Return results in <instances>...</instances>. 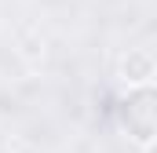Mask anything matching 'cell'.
Here are the masks:
<instances>
[{"label":"cell","instance_id":"obj_1","mask_svg":"<svg viewBox=\"0 0 157 153\" xmlns=\"http://www.w3.org/2000/svg\"><path fill=\"white\" fill-rule=\"evenodd\" d=\"M128 128L139 139H150L154 135V95L150 91H139V95L128 99Z\"/></svg>","mask_w":157,"mask_h":153}]
</instances>
